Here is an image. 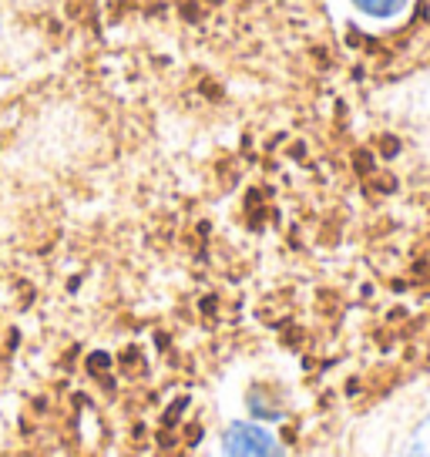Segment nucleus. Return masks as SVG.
Masks as SVG:
<instances>
[{
    "label": "nucleus",
    "instance_id": "nucleus-1",
    "mask_svg": "<svg viewBox=\"0 0 430 457\" xmlns=\"http://www.w3.org/2000/svg\"><path fill=\"white\" fill-rule=\"evenodd\" d=\"M222 457H279V444L259 424H232L222 437Z\"/></svg>",
    "mask_w": 430,
    "mask_h": 457
},
{
    "label": "nucleus",
    "instance_id": "nucleus-2",
    "mask_svg": "<svg viewBox=\"0 0 430 457\" xmlns=\"http://www.w3.org/2000/svg\"><path fill=\"white\" fill-rule=\"evenodd\" d=\"M393 457H430V410H423L417 424L407 427Z\"/></svg>",
    "mask_w": 430,
    "mask_h": 457
},
{
    "label": "nucleus",
    "instance_id": "nucleus-3",
    "mask_svg": "<svg viewBox=\"0 0 430 457\" xmlns=\"http://www.w3.org/2000/svg\"><path fill=\"white\" fill-rule=\"evenodd\" d=\"M356 7H363L366 14H376V17H386V14L400 11L403 0H356Z\"/></svg>",
    "mask_w": 430,
    "mask_h": 457
}]
</instances>
